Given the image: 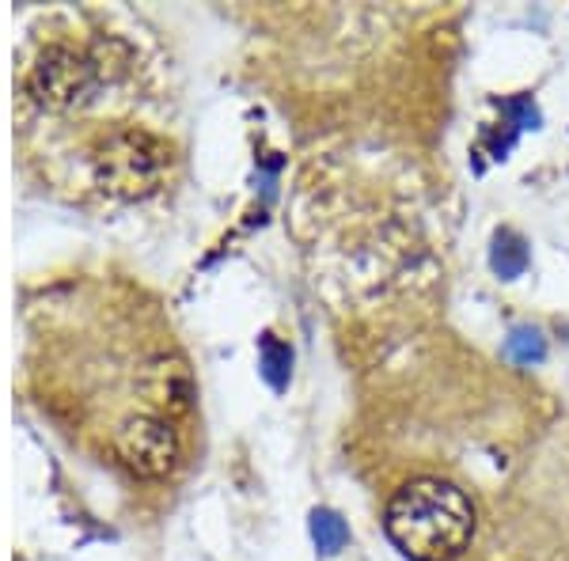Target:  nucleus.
Returning <instances> with one entry per match:
<instances>
[{
    "mask_svg": "<svg viewBox=\"0 0 569 561\" xmlns=\"http://www.w3.org/2000/svg\"><path fill=\"white\" fill-rule=\"evenodd\" d=\"M383 528L410 561H456L475 535V509L460 485L415 478L391 497Z\"/></svg>",
    "mask_w": 569,
    "mask_h": 561,
    "instance_id": "nucleus-1",
    "label": "nucleus"
},
{
    "mask_svg": "<svg viewBox=\"0 0 569 561\" xmlns=\"http://www.w3.org/2000/svg\"><path fill=\"white\" fill-rule=\"evenodd\" d=\"M168 174V149L144 130H118L96 149L99 187L118 198L152 194Z\"/></svg>",
    "mask_w": 569,
    "mask_h": 561,
    "instance_id": "nucleus-2",
    "label": "nucleus"
},
{
    "mask_svg": "<svg viewBox=\"0 0 569 561\" xmlns=\"http://www.w3.org/2000/svg\"><path fill=\"white\" fill-rule=\"evenodd\" d=\"M114 455L137 478H163L179 459V437L163 418H130L114 432Z\"/></svg>",
    "mask_w": 569,
    "mask_h": 561,
    "instance_id": "nucleus-3",
    "label": "nucleus"
},
{
    "mask_svg": "<svg viewBox=\"0 0 569 561\" xmlns=\"http://www.w3.org/2000/svg\"><path fill=\"white\" fill-rule=\"evenodd\" d=\"M91 84H96V66L84 53H72L69 46H50L39 58V66H31V77H27L31 96L46 107L80 103Z\"/></svg>",
    "mask_w": 569,
    "mask_h": 561,
    "instance_id": "nucleus-4",
    "label": "nucleus"
},
{
    "mask_svg": "<svg viewBox=\"0 0 569 561\" xmlns=\"http://www.w3.org/2000/svg\"><path fill=\"white\" fill-rule=\"evenodd\" d=\"M490 266H493V273H498V278H505V281L520 278V273L528 270V247H525V239H520L517 232H501L498 239H493Z\"/></svg>",
    "mask_w": 569,
    "mask_h": 561,
    "instance_id": "nucleus-5",
    "label": "nucleus"
},
{
    "mask_svg": "<svg viewBox=\"0 0 569 561\" xmlns=\"http://www.w3.org/2000/svg\"><path fill=\"white\" fill-rule=\"evenodd\" d=\"M311 535H316V547L323 550V554H338V550L350 542V528H346V520L338 517V512L319 509L316 517H311Z\"/></svg>",
    "mask_w": 569,
    "mask_h": 561,
    "instance_id": "nucleus-6",
    "label": "nucleus"
},
{
    "mask_svg": "<svg viewBox=\"0 0 569 561\" xmlns=\"http://www.w3.org/2000/svg\"><path fill=\"white\" fill-rule=\"evenodd\" d=\"M543 353H547L543 334H539V330H528V327L512 330L509 342H505V357H509L512 364H536V361H543Z\"/></svg>",
    "mask_w": 569,
    "mask_h": 561,
    "instance_id": "nucleus-7",
    "label": "nucleus"
},
{
    "mask_svg": "<svg viewBox=\"0 0 569 561\" xmlns=\"http://www.w3.org/2000/svg\"><path fill=\"white\" fill-rule=\"evenodd\" d=\"M284 372H289V349H281L278 342H266V375L273 383H284Z\"/></svg>",
    "mask_w": 569,
    "mask_h": 561,
    "instance_id": "nucleus-8",
    "label": "nucleus"
}]
</instances>
